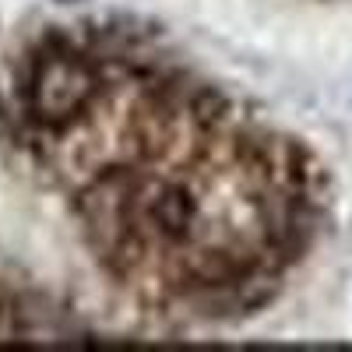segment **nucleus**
Listing matches in <instances>:
<instances>
[{"label":"nucleus","instance_id":"f257e3e1","mask_svg":"<svg viewBox=\"0 0 352 352\" xmlns=\"http://www.w3.org/2000/svg\"><path fill=\"white\" fill-rule=\"evenodd\" d=\"M197 222L201 204L190 187L176 180H159L155 173L144 176L138 190V229L159 257L197 240Z\"/></svg>","mask_w":352,"mask_h":352}]
</instances>
